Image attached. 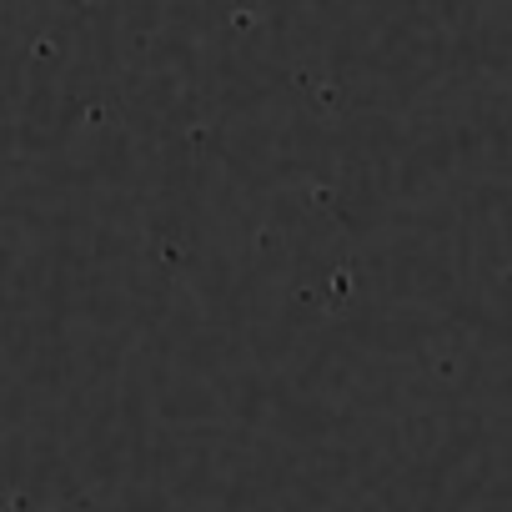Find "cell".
Listing matches in <instances>:
<instances>
[]
</instances>
